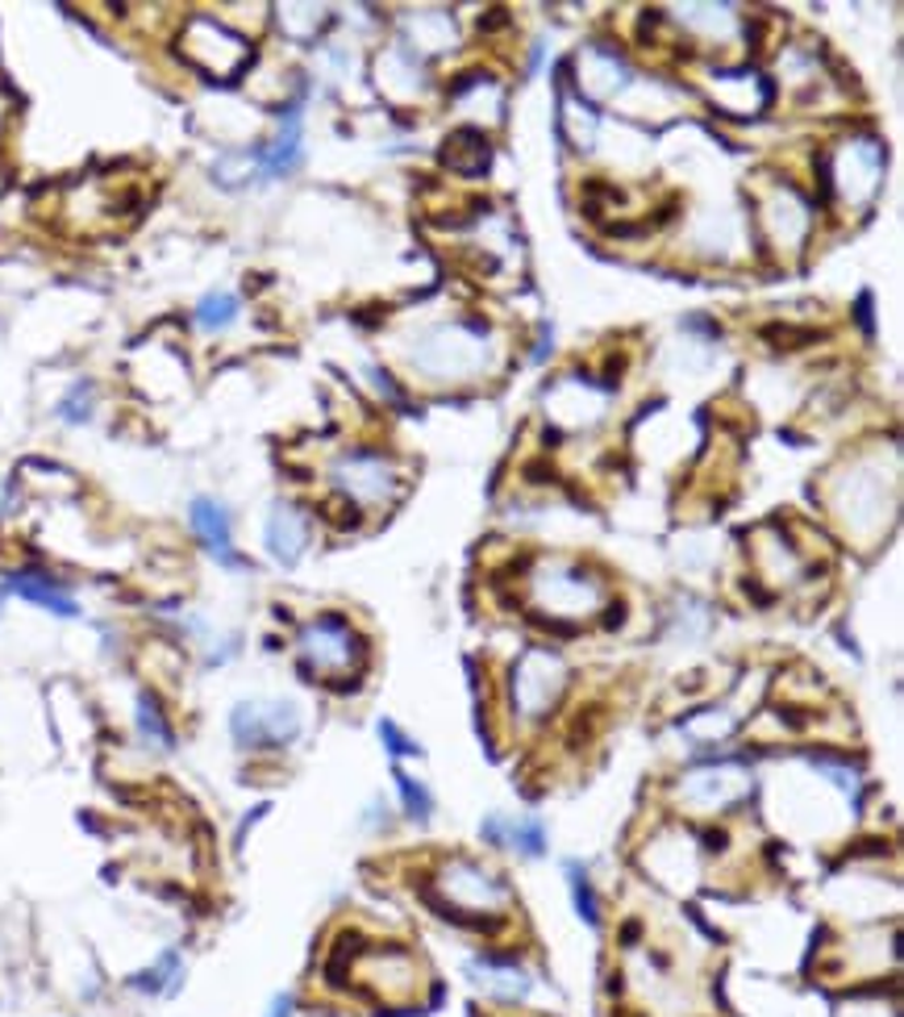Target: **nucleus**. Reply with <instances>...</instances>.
Returning <instances> with one entry per match:
<instances>
[{"mask_svg": "<svg viewBox=\"0 0 904 1017\" xmlns=\"http://www.w3.org/2000/svg\"><path fill=\"white\" fill-rule=\"evenodd\" d=\"M501 338L488 317H446L418 330L404 342L409 372L434 388L446 384H476L496 372Z\"/></svg>", "mask_w": 904, "mask_h": 1017, "instance_id": "obj_1", "label": "nucleus"}, {"mask_svg": "<svg viewBox=\"0 0 904 1017\" xmlns=\"http://www.w3.org/2000/svg\"><path fill=\"white\" fill-rule=\"evenodd\" d=\"M901 464L896 451H876V455H855L834 471L830 480V513L842 526V534L859 547H876L892 517H896V501H901Z\"/></svg>", "mask_w": 904, "mask_h": 1017, "instance_id": "obj_2", "label": "nucleus"}, {"mask_svg": "<svg viewBox=\"0 0 904 1017\" xmlns=\"http://www.w3.org/2000/svg\"><path fill=\"white\" fill-rule=\"evenodd\" d=\"M526 600L542 621H588L609 605V584L584 559L538 554L526 572Z\"/></svg>", "mask_w": 904, "mask_h": 1017, "instance_id": "obj_3", "label": "nucleus"}, {"mask_svg": "<svg viewBox=\"0 0 904 1017\" xmlns=\"http://www.w3.org/2000/svg\"><path fill=\"white\" fill-rule=\"evenodd\" d=\"M817 172H821V192L834 200L846 213H862L871 209L883 188V172H888V142L871 130H855L838 138L830 151L817 155Z\"/></svg>", "mask_w": 904, "mask_h": 1017, "instance_id": "obj_4", "label": "nucleus"}, {"mask_svg": "<svg viewBox=\"0 0 904 1017\" xmlns=\"http://www.w3.org/2000/svg\"><path fill=\"white\" fill-rule=\"evenodd\" d=\"M430 905L438 909L446 922H471V917H496L513 905V888L501 872H492L480 860H446L425 885Z\"/></svg>", "mask_w": 904, "mask_h": 1017, "instance_id": "obj_5", "label": "nucleus"}, {"mask_svg": "<svg viewBox=\"0 0 904 1017\" xmlns=\"http://www.w3.org/2000/svg\"><path fill=\"white\" fill-rule=\"evenodd\" d=\"M296 659L305 676L342 688L367 664V639L354 630L347 613H317L296 630Z\"/></svg>", "mask_w": 904, "mask_h": 1017, "instance_id": "obj_6", "label": "nucleus"}, {"mask_svg": "<svg viewBox=\"0 0 904 1017\" xmlns=\"http://www.w3.org/2000/svg\"><path fill=\"white\" fill-rule=\"evenodd\" d=\"M754 230L767 250L784 255H805V246L817 234V204L805 197V188L796 179H772L767 188L754 192Z\"/></svg>", "mask_w": 904, "mask_h": 1017, "instance_id": "obj_7", "label": "nucleus"}, {"mask_svg": "<svg viewBox=\"0 0 904 1017\" xmlns=\"http://www.w3.org/2000/svg\"><path fill=\"white\" fill-rule=\"evenodd\" d=\"M225 730L234 751L243 755H280L296 747V738L305 730V713L287 697H246L230 709Z\"/></svg>", "mask_w": 904, "mask_h": 1017, "instance_id": "obj_8", "label": "nucleus"}, {"mask_svg": "<svg viewBox=\"0 0 904 1017\" xmlns=\"http://www.w3.org/2000/svg\"><path fill=\"white\" fill-rule=\"evenodd\" d=\"M572 680L567 659L554 646H530L508 671V705L521 722H547Z\"/></svg>", "mask_w": 904, "mask_h": 1017, "instance_id": "obj_9", "label": "nucleus"}, {"mask_svg": "<svg viewBox=\"0 0 904 1017\" xmlns=\"http://www.w3.org/2000/svg\"><path fill=\"white\" fill-rule=\"evenodd\" d=\"M333 492L342 501L359 505H397L400 492H404V476H400V464L379 451V446H354L347 455H338L333 464Z\"/></svg>", "mask_w": 904, "mask_h": 1017, "instance_id": "obj_10", "label": "nucleus"}, {"mask_svg": "<svg viewBox=\"0 0 904 1017\" xmlns=\"http://www.w3.org/2000/svg\"><path fill=\"white\" fill-rule=\"evenodd\" d=\"M179 50H184L204 75H213V80H234V75H243V67L250 63V55H255L250 38H243L238 30H230L221 17H209V13H197V17L184 22V30H179Z\"/></svg>", "mask_w": 904, "mask_h": 1017, "instance_id": "obj_11", "label": "nucleus"}, {"mask_svg": "<svg viewBox=\"0 0 904 1017\" xmlns=\"http://www.w3.org/2000/svg\"><path fill=\"white\" fill-rule=\"evenodd\" d=\"M750 793H754V775L742 759H708L688 775H680L676 800L701 818H713V814H726L733 805H742Z\"/></svg>", "mask_w": 904, "mask_h": 1017, "instance_id": "obj_12", "label": "nucleus"}, {"mask_svg": "<svg viewBox=\"0 0 904 1017\" xmlns=\"http://www.w3.org/2000/svg\"><path fill=\"white\" fill-rule=\"evenodd\" d=\"M613 393H618V388H613L609 379L572 367V372H563V376L554 379V384H547L542 405H547V418H551L554 425H563V430H592V425H600L604 413H609Z\"/></svg>", "mask_w": 904, "mask_h": 1017, "instance_id": "obj_13", "label": "nucleus"}, {"mask_svg": "<svg viewBox=\"0 0 904 1017\" xmlns=\"http://www.w3.org/2000/svg\"><path fill=\"white\" fill-rule=\"evenodd\" d=\"M463 972L480 993L492 996V1001H501V1005H526L533 996V975L517 955L476 951L463 963Z\"/></svg>", "mask_w": 904, "mask_h": 1017, "instance_id": "obj_14", "label": "nucleus"}, {"mask_svg": "<svg viewBox=\"0 0 904 1017\" xmlns=\"http://www.w3.org/2000/svg\"><path fill=\"white\" fill-rule=\"evenodd\" d=\"M575 71H579V89L588 96H600V101H618L638 80V71L621 55V46L604 43V38H592V43L579 46Z\"/></svg>", "mask_w": 904, "mask_h": 1017, "instance_id": "obj_15", "label": "nucleus"}, {"mask_svg": "<svg viewBox=\"0 0 904 1017\" xmlns=\"http://www.w3.org/2000/svg\"><path fill=\"white\" fill-rule=\"evenodd\" d=\"M0 588L4 597H22L25 605H38L43 613L59 621H75L84 609H80V597L71 593L63 575L46 572V568H13V572L0 575Z\"/></svg>", "mask_w": 904, "mask_h": 1017, "instance_id": "obj_16", "label": "nucleus"}, {"mask_svg": "<svg viewBox=\"0 0 904 1017\" xmlns=\"http://www.w3.org/2000/svg\"><path fill=\"white\" fill-rule=\"evenodd\" d=\"M313 542V517L305 505H296V501H271V508H267V522H263V551L271 554V563H280V568H296L301 559H305V551H309Z\"/></svg>", "mask_w": 904, "mask_h": 1017, "instance_id": "obj_17", "label": "nucleus"}, {"mask_svg": "<svg viewBox=\"0 0 904 1017\" xmlns=\"http://www.w3.org/2000/svg\"><path fill=\"white\" fill-rule=\"evenodd\" d=\"M188 526H192L197 542L204 547V554H209L213 563L230 568V572L246 568V559L234 551V517H230V508L221 505L218 496H192V505H188Z\"/></svg>", "mask_w": 904, "mask_h": 1017, "instance_id": "obj_18", "label": "nucleus"}, {"mask_svg": "<svg viewBox=\"0 0 904 1017\" xmlns=\"http://www.w3.org/2000/svg\"><path fill=\"white\" fill-rule=\"evenodd\" d=\"M255 163H259V179H284L305 163V121H301V105H287L280 113L275 133L255 147Z\"/></svg>", "mask_w": 904, "mask_h": 1017, "instance_id": "obj_19", "label": "nucleus"}, {"mask_svg": "<svg viewBox=\"0 0 904 1017\" xmlns=\"http://www.w3.org/2000/svg\"><path fill=\"white\" fill-rule=\"evenodd\" d=\"M375 80H379V92H388L400 105H413L430 92V63L418 59L409 46L392 43L379 59H375Z\"/></svg>", "mask_w": 904, "mask_h": 1017, "instance_id": "obj_20", "label": "nucleus"}, {"mask_svg": "<svg viewBox=\"0 0 904 1017\" xmlns=\"http://www.w3.org/2000/svg\"><path fill=\"white\" fill-rule=\"evenodd\" d=\"M446 101L455 109H463V117H471L467 126H484V101L492 113H505V89H501V75L488 71V67H463L459 75H450L446 84Z\"/></svg>", "mask_w": 904, "mask_h": 1017, "instance_id": "obj_21", "label": "nucleus"}, {"mask_svg": "<svg viewBox=\"0 0 904 1017\" xmlns=\"http://www.w3.org/2000/svg\"><path fill=\"white\" fill-rule=\"evenodd\" d=\"M400 43L409 46L418 59H438V55H450L459 46V25L450 13H438V9H421V13H409L400 22Z\"/></svg>", "mask_w": 904, "mask_h": 1017, "instance_id": "obj_22", "label": "nucleus"}, {"mask_svg": "<svg viewBox=\"0 0 904 1017\" xmlns=\"http://www.w3.org/2000/svg\"><path fill=\"white\" fill-rule=\"evenodd\" d=\"M671 13H676L671 22L680 25L688 38L705 46H729L742 34V17L733 4H680Z\"/></svg>", "mask_w": 904, "mask_h": 1017, "instance_id": "obj_23", "label": "nucleus"}, {"mask_svg": "<svg viewBox=\"0 0 904 1017\" xmlns=\"http://www.w3.org/2000/svg\"><path fill=\"white\" fill-rule=\"evenodd\" d=\"M133 734L155 755H172L179 747L176 722H172V713L155 688H138V697H133Z\"/></svg>", "mask_w": 904, "mask_h": 1017, "instance_id": "obj_24", "label": "nucleus"}, {"mask_svg": "<svg viewBox=\"0 0 904 1017\" xmlns=\"http://www.w3.org/2000/svg\"><path fill=\"white\" fill-rule=\"evenodd\" d=\"M184 975H188V963H184V951L179 947H163V951L138 968V972L126 975V989L133 996H151V1001H172V996L184 989Z\"/></svg>", "mask_w": 904, "mask_h": 1017, "instance_id": "obj_25", "label": "nucleus"}, {"mask_svg": "<svg viewBox=\"0 0 904 1017\" xmlns=\"http://www.w3.org/2000/svg\"><path fill=\"white\" fill-rule=\"evenodd\" d=\"M442 163L455 172V176H484L488 163H492V142L484 138V130H476V126H455V130L446 133V142H442Z\"/></svg>", "mask_w": 904, "mask_h": 1017, "instance_id": "obj_26", "label": "nucleus"}, {"mask_svg": "<svg viewBox=\"0 0 904 1017\" xmlns=\"http://www.w3.org/2000/svg\"><path fill=\"white\" fill-rule=\"evenodd\" d=\"M559 133L567 138V147H572L575 155H592L596 151L600 117H596V109L584 96H575V92H563V96H559Z\"/></svg>", "mask_w": 904, "mask_h": 1017, "instance_id": "obj_27", "label": "nucleus"}, {"mask_svg": "<svg viewBox=\"0 0 904 1017\" xmlns=\"http://www.w3.org/2000/svg\"><path fill=\"white\" fill-rule=\"evenodd\" d=\"M754 559H759V572L772 580L775 588L779 584H788L796 572H800V554H796V547L784 538V534L775 530V526H763V530L754 534Z\"/></svg>", "mask_w": 904, "mask_h": 1017, "instance_id": "obj_28", "label": "nucleus"}, {"mask_svg": "<svg viewBox=\"0 0 904 1017\" xmlns=\"http://www.w3.org/2000/svg\"><path fill=\"white\" fill-rule=\"evenodd\" d=\"M563 872H567V892H572L575 917H579V922H588L592 930H600V922H604V905H600V897H596V885H592V876H588V867L567 860L563 863Z\"/></svg>", "mask_w": 904, "mask_h": 1017, "instance_id": "obj_29", "label": "nucleus"}, {"mask_svg": "<svg viewBox=\"0 0 904 1017\" xmlns=\"http://www.w3.org/2000/svg\"><path fill=\"white\" fill-rule=\"evenodd\" d=\"M392 784H397V796H400V809H404V818L418 821V826H425V821L434 818V809H438V800H434V793H430V784L421 780V775L404 772V768H392Z\"/></svg>", "mask_w": 904, "mask_h": 1017, "instance_id": "obj_30", "label": "nucleus"}, {"mask_svg": "<svg viewBox=\"0 0 904 1017\" xmlns=\"http://www.w3.org/2000/svg\"><path fill=\"white\" fill-rule=\"evenodd\" d=\"M238 313H243V301L234 296V292H225V288H213V292H204L197 301V326L204 334H221L230 330L234 322H238Z\"/></svg>", "mask_w": 904, "mask_h": 1017, "instance_id": "obj_31", "label": "nucleus"}, {"mask_svg": "<svg viewBox=\"0 0 904 1017\" xmlns=\"http://www.w3.org/2000/svg\"><path fill=\"white\" fill-rule=\"evenodd\" d=\"M733 726H738V717H733L729 709L705 705V709H696L692 717H684V726H680V730H684L692 743L708 747V743H726L729 734H733Z\"/></svg>", "mask_w": 904, "mask_h": 1017, "instance_id": "obj_32", "label": "nucleus"}, {"mask_svg": "<svg viewBox=\"0 0 904 1017\" xmlns=\"http://www.w3.org/2000/svg\"><path fill=\"white\" fill-rule=\"evenodd\" d=\"M547 846H551V834H547V826H542V818H513L508 814V839H505V851H513V855H521V860H542L547 855Z\"/></svg>", "mask_w": 904, "mask_h": 1017, "instance_id": "obj_33", "label": "nucleus"}, {"mask_svg": "<svg viewBox=\"0 0 904 1017\" xmlns=\"http://www.w3.org/2000/svg\"><path fill=\"white\" fill-rule=\"evenodd\" d=\"M367 975H372V980H384L388 989H400V993H404V989L413 984V959L400 951V947L375 951L372 963H367ZM384 984H379V989H384Z\"/></svg>", "mask_w": 904, "mask_h": 1017, "instance_id": "obj_34", "label": "nucleus"}, {"mask_svg": "<svg viewBox=\"0 0 904 1017\" xmlns=\"http://www.w3.org/2000/svg\"><path fill=\"white\" fill-rule=\"evenodd\" d=\"M55 413H59V421H67V425H89L92 413H96V384H92V379H75L63 393Z\"/></svg>", "mask_w": 904, "mask_h": 1017, "instance_id": "obj_35", "label": "nucleus"}, {"mask_svg": "<svg viewBox=\"0 0 904 1017\" xmlns=\"http://www.w3.org/2000/svg\"><path fill=\"white\" fill-rule=\"evenodd\" d=\"M375 734H379L384 751L392 755L397 763H400V759H413V755H421V743H418V738H409V734L400 730L392 717H379V722H375Z\"/></svg>", "mask_w": 904, "mask_h": 1017, "instance_id": "obj_36", "label": "nucleus"}, {"mask_svg": "<svg viewBox=\"0 0 904 1017\" xmlns=\"http://www.w3.org/2000/svg\"><path fill=\"white\" fill-rule=\"evenodd\" d=\"M505 839H508V814H501V809L484 814L480 818V842H484L488 851H505Z\"/></svg>", "mask_w": 904, "mask_h": 1017, "instance_id": "obj_37", "label": "nucleus"}, {"mask_svg": "<svg viewBox=\"0 0 904 1017\" xmlns=\"http://www.w3.org/2000/svg\"><path fill=\"white\" fill-rule=\"evenodd\" d=\"M296 1009H301L296 993H292V989H284V993H275L271 1001H267L263 1017H296Z\"/></svg>", "mask_w": 904, "mask_h": 1017, "instance_id": "obj_38", "label": "nucleus"}, {"mask_svg": "<svg viewBox=\"0 0 904 1017\" xmlns=\"http://www.w3.org/2000/svg\"><path fill=\"white\" fill-rule=\"evenodd\" d=\"M855 313H859V326H862V330H867V334L876 330V326H871V292H862L859 305H855Z\"/></svg>", "mask_w": 904, "mask_h": 1017, "instance_id": "obj_39", "label": "nucleus"}, {"mask_svg": "<svg viewBox=\"0 0 904 1017\" xmlns=\"http://www.w3.org/2000/svg\"><path fill=\"white\" fill-rule=\"evenodd\" d=\"M4 600H9V597H4V588H0V613H4Z\"/></svg>", "mask_w": 904, "mask_h": 1017, "instance_id": "obj_40", "label": "nucleus"}]
</instances>
